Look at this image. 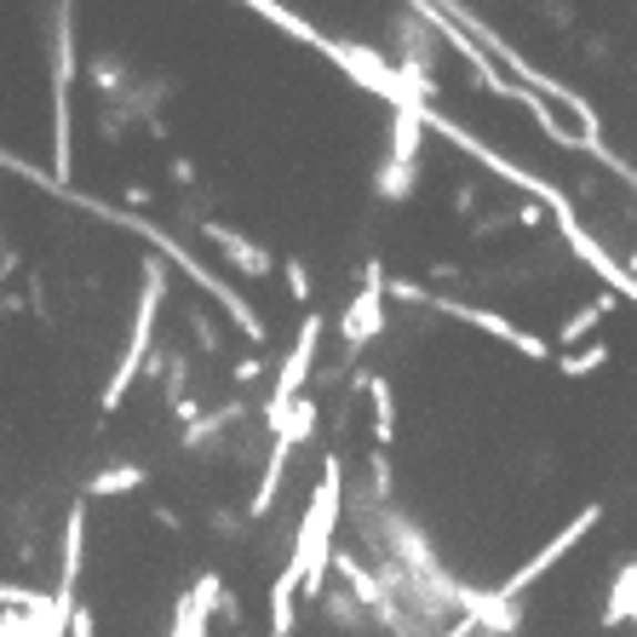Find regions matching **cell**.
<instances>
[{
  "instance_id": "6da1fadb",
  "label": "cell",
  "mask_w": 637,
  "mask_h": 637,
  "mask_svg": "<svg viewBox=\"0 0 637 637\" xmlns=\"http://www.w3.org/2000/svg\"><path fill=\"white\" fill-rule=\"evenodd\" d=\"M161 305H166V264L161 259H144L139 264V299H132V327H127V345H121V362H115V374L104 385V414H115L132 380L144 374V362H150V345H155V322H161Z\"/></svg>"
},
{
  "instance_id": "7a4b0ae2",
  "label": "cell",
  "mask_w": 637,
  "mask_h": 637,
  "mask_svg": "<svg viewBox=\"0 0 637 637\" xmlns=\"http://www.w3.org/2000/svg\"><path fill=\"white\" fill-rule=\"evenodd\" d=\"M75 0H52V173L70 179L75 161Z\"/></svg>"
},
{
  "instance_id": "3957f363",
  "label": "cell",
  "mask_w": 637,
  "mask_h": 637,
  "mask_svg": "<svg viewBox=\"0 0 637 637\" xmlns=\"http://www.w3.org/2000/svg\"><path fill=\"white\" fill-rule=\"evenodd\" d=\"M333 523H340V459L322 465V483L305 506V523H299V546H293V568L305 592H322L327 575V552H333Z\"/></svg>"
},
{
  "instance_id": "277c9868",
  "label": "cell",
  "mask_w": 637,
  "mask_h": 637,
  "mask_svg": "<svg viewBox=\"0 0 637 637\" xmlns=\"http://www.w3.org/2000/svg\"><path fill=\"white\" fill-rule=\"evenodd\" d=\"M425 104H391V150L380 161V195L385 201H408L419 184V161H425Z\"/></svg>"
},
{
  "instance_id": "5b68a950",
  "label": "cell",
  "mask_w": 637,
  "mask_h": 637,
  "mask_svg": "<svg viewBox=\"0 0 637 637\" xmlns=\"http://www.w3.org/2000/svg\"><path fill=\"white\" fill-rule=\"evenodd\" d=\"M316 351H322V311H311L305 322H299L293 351H287V362L276 367V380H271V402H264V425H271V431H282L287 414L299 408V396H305V385H311V367H316Z\"/></svg>"
},
{
  "instance_id": "8992f818",
  "label": "cell",
  "mask_w": 637,
  "mask_h": 637,
  "mask_svg": "<svg viewBox=\"0 0 637 637\" xmlns=\"http://www.w3.org/2000/svg\"><path fill=\"white\" fill-rule=\"evenodd\" d=\"M316 431V396H299V408L287 414V425L282 431H271V459H264V477H259V494L247 499V512L253 517H264L276 506V494H282V477H287V459H293V448L305 443Z\"/></svg>"
},
{
  "instance_id": "52a82bcc",
  "label": "cell",
  "mask_w": 637,
  "mask_h": 637,
  "mask_svg": "<svg viewBox=\"0 0 637 637\" xmlns=\"http://www.w3.org/2000/svg\"><path fill=\"white\" fill-rule=\"evenodd\" d=\"M385 264L380 259H367L362 264V293L351 299V311H345V322H340V333H345V351L356 356V351H367L385 333Z\"/></svg>"
},
{
  "instance_id": "ba28073f",
  "label": "cell",
  "mask_w": 637,
  "mask_h": 637,
  "mask_svg": "<svg viewBox=\"0 0 637 637\" xmlns=\"http://www.w3.org/2000/svg\"><path fill=\"white\" fill-rule=\"evenodd\" d=\"M437 311H448V316H459V322H472V327H483V333H494V340H506V345H517L523 356H534V362H552V345L546 340H534V333H523L512 316H499V311H477V305H459V299H431Z\"/></svg>"
},
{
  "instance_id": "9c48e42d",
  "label": "cell",
  "mask_w": 637,
  "mask_h": 637,
  "mask_svg": "<svg viewBox=\"0 0 637 637\" xmlns=\"http://www.w3.org/2000/svg\"><path fill=\"white\" fill-rule=\"evenodd\" d=\"M201 236H208V242L219 247V259H224L236 276H271V264H276V259L264 253L253 236H242L236 224H219V219H213V224H201Z\"/></svg>"
},
{
  "instance_id": "30bf717a",
  "label": "cell",
  "mask_w": 637,
  "mask_h": 637,
  "mask_svg": "<svg viewBox=\"0 0 637 637\" xmlns=\"http://www.w3.org/2000/svg\"><path fill=\"white\" fill-rule=\"evenodd\" d=\"M597 517H603V512H597V506H586V512H580L575 523H568V528L557 534V540H552V546H546L540 557H534V563H523V568H517V580H506V592H499V597H512V592H523L528 580H540V575H546V568H552V563H557V557H563L568 546H575V540H580V534H592V528H597Z\"/></svg>"
},
{
  "instance_id": "8fae6325",
  "label": "cell",
  "mask_w": 637,
  "mask_h": 637,
  "mask_svg": "<svg viewBox=\"0 0 637 637\" xmlns=\"http://www.w3.org/2000/svg\"><path fill=\"white\" fill-rule=\"evenodd\" d=\"M87 75H92V92H98V104H115V98H127L132 87H139V75H132V58H121L115 47L92 52Z\"/></svg>"
},
{
  "instance_id": "7c38bea8",
  "label": "cell",
  "mask_w": 637,
  "mask_h": 637,
  "mask_svg": "<svg viewBox=\"0 0 637 637\" xmlns=\"http://www.w3.org/2000/svg\"><path fill=\"white\" fill-rule=\"evenodd\" d=\"M242 414H247V402H224V408H208L201 419H190V425H184L179 448H190V454H195V448H208V443H213V437H224V431L236 425Z\"/></svg>"
},
{
  "instance_id": "4fadbf2b",
  "label": "cell",
  "mask_w": 637,
  "mask_h": 637,
  "mask_svg": "<svg viewBox=\"0 0 637 637\" xmlns=\"http://www.w3.org/2000/svg\"><path fill=\"white\" fill-rule=\"evenodd\" d=\"M615 305H620L615 293H597V299H592L586 311H575V316L563 322V333H557V345H580V340H586V333H592V327H597L603 316H615Z\"/></svg>"
},
{
  "instance_id": "5bb4252c",
  "label": "cell",
  "mask_w": 637,
  "mask_h": 637,
  "mask_svg": "<svg viewBox=\"0 0 637 637\" xmlns=\"http://www.w3.org/2000/svg\"><path fill=\"white\" fill-rule=\"evenodd\" d=\"M626 615L637 620V563H626L620 575H615V586H609V609H603V620L620 626Z\"/></svg>"
},
{
  "instance_id": "9a60e30c",
  "label": "cell",
  "mask_w": 637,
  "mask_h": 637,
  "mask_svg": "<svg viewBox=\"0 0 637 637\" xmlns=\"http://www.w3.org/2000/svg\"><path fill=\"white\" fill-rule=\"evenodd\" d=\"M144 483V465H110V472H98L92 483H87V494L92 499H104V494H132Z\"/></svg>"
},
{
  "instance_id": "2e32d148",
  "label": "cell",
  "mask_w": 637,
  "mask_h": 637,
  "mask_svg": "<svg viewBox=\"0 0 637 637\" xmlns=\"http://www.w3.org/2000/svg\"><path fill=\"white\" fill-rule=\"evenodd\" d=\"M609 356H615V345H586L580 356H557V367L568 380H580V374H597V367H609Z\"/></svg>"
},
{
  "instance_id": "e0dca14e",
  "label": "cell",
  "mask_w": 637,
  "mask_h": 637,
  "mask_svg": "<svg viewBox=\"0 0 637 637\" xmlns=\"http://www.w3.org/2000/svg\"><path fill=\"white\" fill-rule=\"evenodd\" d=\"M367 396H374V437H380V448L391 443V425H396V402H391V391L380 385V380H367Z\"/></svg>"
},
{
  "instance_id": "ac0fdd59",
  "label": "cell",
  "mask_w": 637,
  "mask_h": 637,
  "mask_svg": "<svg viewBox=\"0 0 637 637\" xmlns=\"http://www.w3.org/2000/svg\"><path fill=\"white\" fill-rule=\"evenodd\" d=\"M282 276H287V293L299 299V305H311V271H305V259H282Z\"/></svg>"
},
{
  "instance_id": "d6986e66",
  "label": "cell",
  "mask_w": 637,
  "mask_h": 637,
  "mask_svg": "<svg viewBox=\"0 0 637 637\" xmlns=\"http://www.w3.org/2000/svg\"><path fill=\"white\" fill-rule=\"evenodd\" d=\"M190 327H195V340L208 345V351H219V333H213V322H208V311H201V305H190Z\"/></svg>"
},
{
  "instance_id": "ffe728a7",
  "label": "cell",
  "mask_w": 637,
  "mask_h": 637,
  "mask_svg": "<svg viewBox=\"0 0 637 637\" xmlns=\"http://www.w3.org/2000/svg\"><path fill=\"white\" fill-rule=\"evenodd\" d=\"M259 367H264V356H242V362H236V385L259 380Z\"/></svg>"
},
{
  "instance_id": "44dd1931",
  "label": "cell",
  "mask_w": 637,
  "mask_h": 637,
  "mask_svg": "<svg viewBox=\"0 0 637 637\" xmlns=\"http://www.w3.org/2000/svg\"><path fill=\"white\" fill-rule=\"evenodd\" d=\"M540 12H546L552 23H568V18H575V12H568V0H540Z\"/></svg>"
},
{
  "instance_id": "7402d4cb",
  "label": "cell",
  "mask_w": 637,
  "mask_h": 637,
  "mask_svg": "<svg viewBox=\"0 0 637 637\" xmlns=\"http://www.w3.org/2000/svg\"><path fill=\"white\" fill-rule=\"evenodd\" d=\"M173 179H179V184H195V161L179 155V161H173Z\"/></svg>"
},
{
  "instance_id": "603a6c76",
  "label": "cell",
  "mask_w": 637,
  "mask_h": 637,
  "mask_svg": "<svg viewBox=\"0 0 637 637\" xmlns=\"http://www.w3.org/2000/svg\"><path fill=\"white\" fill-rule=\"evenodd\" d=\"M540 219H546L540 208H517V224H523V230H534V224H540Z\"/></svg>"
},
{
  "instance_id": "cb8c5ba5",
  "label": "cell",
  "mask_w": 637,
  "mask_h": 637,
  "mask_svg": "<svg viewBox=\"0 0 637 637\" xmlns=\"http://www.w3.org/2000/svg\"><path fill=\"white\" fill-rule=\"evenodd\" d=\"M0 276H7V236H0Z\"/></svg>"
},
{
  "instance_id": "d4e9b609",
  "label": "cell",
  "mask_w": 637,
  "mask_h": 637,
  "mask_svg": "<svg viewBox=\"0 0 637 637\" xmlns=\"http://www.w3.org/2000/svg\"><path fill=\"white\" fill-rule=\"evenodd\" d=\"M626 271H637V247H631V259H626Z\"/></svg>"
}]
</instances>
